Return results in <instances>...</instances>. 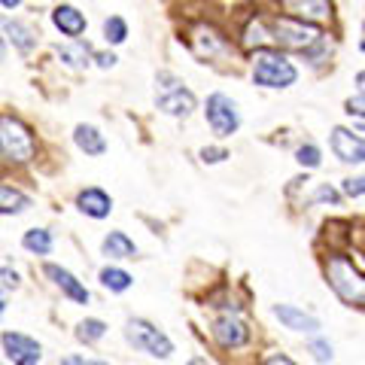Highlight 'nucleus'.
I'll use <instances>...</instances> for the list:
<instances>
[{"label": "nucleus", "mask_w": 365, "mask_h": 365, "mask_svg": "<svg viewBox=\"0 0 365 365\" xmlns=\"http://www.w3.org/2000/svg\"><path fill=\"white\" fill-rule=\"evenodd\" d=\"M295 162H299L302 168H307V170H314V168H319V162H323V153H319V146L304 143V146L295 150Z\"/></svg>", "instance_id": "393cba45"}, {"label": "nucleus", "mask_w": 365, "mask_h": 365, "mask_svg": "<svg viewBox=\"0 0 365 365\" xmlns=\"http://www.w3.org/2000/svg\"><path fill=\"white\" fill-rule=\"evenodd\" d=\"M329 143H332V153L338 155V162H344V165H362L365 162V140L359 134H353L347 128H332Z\"/></svg>", "instance_id": "9d476101"}, {"label": "nucleus", "mask_w": 365, "mask_h": 365, "mask_svg": "<svg viewBox=\"0 0 365 365\" xmlns=\"http://www.w3.org/2000/svg\"><path fill=\"white\" fill-rule=\"evenodd\" d=\"M0 153H4V158H9V162H16V165L31 162L34 153H37L34 131L19 116H6V113L0 116Z\"/></svg>", "instance_id": "39448f33"}, {"label": "nucleus", "mask_w": 365, "mask_h": 365, "mask_svg": "<svg viewBox=\"0 0 365 365\" xmlns=\"http://www.w3.org/2000/svg\"><path fill=\"white\" fill-rule=\"evenodd\" d=\"M4 311H6V299H4V292H0V317H4Z\"/></svg>", "instance_id": "58836bf2"}, {"label": "nucleus", "mask_w": 365, "mask_h": 365, "mask_svg": "<svg viewBox=\"0 0 365 365\" xmlns=\"http://www.w3.org/2000/svg\"><path fill=\"white\" fill-rule=\"evenodd\" d=\"M189 365H210V362H207V359H201V356H195V359H192Z\"/></svg>", "instance_id": "4c0bfd02"}, {"label": "nucleus", "mask_w": 365, "mask_h": 365, "mask_svg": "<svg viewBox=\"0 0 365 365\" xmlns=\"http://www.w3.org/2000/svg\"><path fill=\"white\" fill-rule=\"evenodd\" d=\"M0 277H4V283H6L9 289H16V287H19V271H16V268L4 265V268H0Z\"/></svg>", "instance_id": "473e14b6"}, {"label": "nucleus", "mask_w": 365, "mask_h": 365, "mask_svg": "<svg viewBox=\"0 0 365 365\" xmlns=\"http://www.w3.org/2000/svg\"><path fill=\"white\" fill-rule=\"evenodd\" d=\"M295 79H299V71L295 64L280 52L271 49H256L253 55V83L265 86V88H289Z\"/></svg>", "instance_id": "7ed1b4c3"}, {"label": "nucleus", "mask_w": 365, "mask_h": 365, "mask_svg": "<svg viewBox=\"0 0 365 365\" xmlns=\"http://www.w3.org/2000/svg\"><path fill=\"white\" fill-rule=\"evenodd\" d=\"M268 34H271V40L277 46H283V49H295V52L314 49V46L326 37L317 25H311V21H304V19H295V16L274 19Z\"/></svg>", "instance_id": "20e7f679"}, {"label": "nucleus", "mask_w": 365, "mask_h": 365, "mask_svg": "<svg viewBox=\"0 0 365 365\" xmlns=\"http://www.w3.org/2000/svg\"><path fill=\"white\" fill-rule=\"evenodd\" d=\"M326 280L335 295L350 307H365V274L347 256L332 253L326 259Z\"/></svg>", "instance_id": "f257e3e1"}, {"label": "nucleus", "mask_w": 365, "mask_h": 365, "mask_svg": "<svg viewBox=\"0 0 365 365\" xmlns=\"http://www.w3.org/2000/svg\"><path fill=\"white\" fill-rule=\"evenodd\" d=\"M43 271H46V277H52V283H55V287H58L73 304H88V302H91V292H88L67 268H61V265H46Z\"/></svg>", "instance_id": "f8f14e48"}, {"label": "nucleus", "mask_w": 365, "mask_h": 365, "mask_svg": "<svg viewBox=\"0 0 365 365\" xmlns=\"http://www.w3.org/2000/svg\"><path fill=\"white\" fill-rule=\"evenodd\" d=\"M0 344H4L6 359L13 365H40V359H43V344L31 335L4 332L0 335Z\"/></svg>", "instance_id": "6e6552de"}, {"label": "nucleus", "mask_w": 365, "mask_h": 365, "mask_svg": "<svg viewBox=\"0 0 365 365\" xmlns=\"http://www.w3.org/2000/svg\"><path fill=\"white\" fill-rule=\"evenodd\" d=\"M125 341H128L134 350H140L153 359H170V353H174V341L158 326H153L150 319H140V317L125 323Z\"/></svg>", "instance_id": "423d86ee"}, {"label": "nucleus", "mask_w": 365, "mask_h": 365, "mask_svg": "<svg viewBox=\"0 0 365 365\" xmlns=\"http://www.w3.org/2000/svg\"><path fill=\"white\" fill-rule=\"evenodd\" d=\"M213 341L220 344L222 350H237V347H244L247 341H250V329L244 319H237V317H220V319H213Z\"/></svg>", "instance_id": "1a4fd4ad"}, {"label": "nucleus", "mask_w": 365, "mask_h": 365, "mask_svg": "<svg viewBox=\"0 0 365 365\" xmlns=\"http://www.w3.org/2000/svg\"><path fill=\"white\" fill-rule=\"evenodd\" d=\"M356 86H359V91H362V95H365V71L356 76Z\"/></svg>", "instance_id": "e433bc0d"}, {"label": "nucleus", "mask_w": 365, "mask_h": 365, "mask_svg": "<svg viewBox=\"0 0 365 365\" xmlns=\"http://www.w3.org/2000/svg\"><path fill=\"white\" fill-rule=\"evenodd\" d=\"M31 195H25L21 189L16 186H6V182H0V216H19L31 210Z\"/></svg>", "instance_id": "a211bd4d"}, {"label": "nucleus", "mask_w": 365, "mask_h": 365, "mask_svg": "<svg viewBox=\"0 0 365 365\" xmlns=\"http://www.w3.org/2000/svg\"><path fill=\"white\" fill-rule=\"evenodd\" d=\"M0 28H4L9 43H13L21 55L34 52V46H37V31H34L28 21H21V19H0Z\"/></svg>", "instance_id": "2eb2a0df"}, {"label": "nucleus", "mask_w": 365, "mask_h": 365, "mask_svg": "<svg viewBox=\"0 0 365 365\" xmlns=\"http://www.w3.org/2000/svg\"><path fill=\"white\" fill-rule=\"evenodd\" d=\"M104 40L113 43V46H119L128 40V25H125V19L122 16H110L104 19Z\"/></svg>", "instance_id": "b1692460"}, {"label": "nucleus", "mask_w": 365, "mask_h": 365, "mask_svg": "<svg viewBox=\"0 0 365 365\" xmlns=\"http://www.w3.org/2000/svg\"><path fill=\"white\" fill-rule=\"evenodd\" d=\"M192 46H195V52L201 55V58H216V55H225L228 52V40L222 37L220 31H213L207 25H201L195 31V37H192Z\"/></svg>", "instance_id": "dca6fc26"}, {"label": "nucleus", "mask_w": 365, "mask_h": 365, "mask_svg": "<svg viewBox=\"0 0 365 365\" xmlns=\"http://www.w3.org/2000/svg\"><path fill=\"white\" fill-rule=\"evenodd\" d=\"M61 365H107L104 359H88V356H64Z\"/></svg>", "instance_id": "72a5a7b5"}, {"label": "nucleus", "mask_w": 365, "mask_h": 365, "mask_svg": "<svg viewBox=\"0 0 365 365\" xmlns=\"http://www.w3.org/2000/svg\"><path fill=\"white\" fill-rule=\"evenodd\" d=\"M76 207H79V213H86V216H91V220H107L110 216V210H113V198L107 195L104 189H83L76 195Z\"/></svg>", "instance_id": "4468645a"}, {"label": "nucleus", "mask_w": 365, "mask_h": 365, "mask_svg": "<svg viewBox=\"0 0 365 365\" xmlns=\"http://www.w3.org/2000/svg\"><path fill=\"white\" fill-rule=\"evenodd\" d=\"M274 317H277L289 332L319 335V329H323V323H319L314 314H307V311H302V307H295V304H274Z\"/></svg>", "instance_id": "9b49d317"}, {"label": "nucleus", "mask_w": 365, "mask_h": 365, "mask_svg": "<svg viewBox=\"0 0 365 365\" xmlns=\"http://www.w3.org/2000/svg\"><path fill=\"white\" fill-rule=\"evenodd\" d=\"M76 341H83V344H98L101 338L107 335V323L104 319H98V317H88V319H83V323H76Z\"/></svg>", "instance_id": "5701e85b"}, {"label": "nucleus", "mask_w": 365, "mask_h": 365, "mask_svg": "<svg viewBox=\"0 0 365 365\" xmlns=\"http://www.w3.org/2000/svg\"><path fill=\"white\" fill-rule=\"evenodd\" d=\"M311 204H341V192L332 189L329 182H323V186H319L311 195Z\"/></svg>", "instance_id": "c85d7f7f"}, {"label": "nucleus", "mask_w": 365, "mask_h": 365, "mask_svg": "<svg viewBox=\"0 0 365 365\" xmlns=\"http://www.w3.org/2000/svg\"><path fill=\"white\" fill-rule=\"evenodd\" d=\"M73 143H76L86 155H104V153H107V137L101 134L95 125H86V122L73 128Z\"/></svg>", "instance_id": "f3484780"}, {"label": "nucleus", "mask_w": 365, "mask_h": 365, "mask_svg": "<svg viewBox=\"0 0 365 365\" xmlns=\"http://www.w3.org/2000/svg\"><path fill=\"white\" fill-rule=\"evenodd\" d=\"M52 25L58 28L64 37H71V40H79L86 34V28H88V21H86V16L79 13L76 6H71V4H61V6H55L52 9Z\"/></svg>", "instance_id": "ddd939ff"}, {"label": "nucleus", "mask_w": 365, "mask_h": 365, "mask_svg": "<svg viewBox=\"0 0 365 365\" xmlns=\"http://www.w3.org/2000/svg\"><path fill=\"white\" fill-rule=\"evenodd\" d=\"M98 280H101V287L110 289V292H128V289H131V283H134L131 274H128V271H122V268H116V265L101 268Z\"/></svg>", "instance_id": "412c9836"}, {"label": "nucleus", "mask_w": 365, "mask_h": 365, "mask_svg": "<svg viewBox=\"0 0 365 365\" xmlns=\"http://www.w3.org/2000/svg\"><path fill=\"white\" fill-rule=\"evenodd\" d=\"M289 9H299V16H295V19H304V16L323 19V16L332 13V6H329V4H289Z\"/></svg>", "instance_id": "cd10ccee"}, {"label": "nucleus", "mask_w": 365, "mask_h": 365, "mask_svg": "<svg viewBox=\"0 0 365 365\" xmlns=\"http://www.w3.org/2000/svg\"><path fill=\"white\" fill-rule=\"evenodd\" d=\"M107 259H134L137 256V244L131 241L125 232H110L104 237V244H101Z\"/></svg>", "instance_id": "6ab92c4d"}, {"label": "nucleus", "mask_w": 365, "mask_h": 365, "mask_svg": "<svg viewBox=\"0 0 365 365\" xmlns=\"http://www.w3.org/2000/svg\"><path fill=\"white\" fill-rule=\"evenodd\" d=\"M204 116H207V125L213 128V134L220 137H232L237 128H241V113H237V104L222 91H213L204 104Z\"/></svg>", "instance_id": "0eeeda50"}, {"label": "nucleus", "mask_w": 365, "mask_h": 365, "mask_svg": "<svg viewBox=\"0 0 365 365\" xmlns=\"http://www.w3.org/2000/svg\"><path fill=\"white\" fill-rule=\"evenodd\" d=\"M0 58H4V37H0Z\"/></svg>", "instance_id": "a19ab883"}, {"label": "nucleus", "mask_w": 365, "mask_h": 365, "mask_svg": "<svg viewBox=\"0 0 365 365\" xmlns=\"http://www.w3.org/2000/svg\"><path fill=\"white\" fill-rule=\"evenodd\" d=\"M307 350H311V356H314L317 362H332V356H335V347L329 344L326 338H319V335L307 341Z\"/></svg>", "instance_id": "a878e982"}, {"label": "nucleus", "mask_w": 365, "mask_h": 365, "mask_svg": "<svg viewBox=\"0 0 365 365\" xmlns=\"http://www.w3.org/2000/svg\"><path fill=\"white\" fill-rule=\"evenodd\" d=\"M58 58L67 64V67H76V71H83V67H88V58H91V49L86 43L73 40L71 46H58Z\"/></svg>", "instance_id": "4be33fe9"}, {"label": "nucleus", "mask_w": 365, "mask_h": 365, "mask_svg": "<svg viewBox=\"0 0 365 365\" xmlns=\"http://www.w3.org/2000/svg\"><path fill=\"white\" fill-rule=\"evenodd\" d=\"M344 107H347V116H353V119H365V95L350 98Z\"/></svg>", "instance_id": "2f4dec72"}, {"label": "nucleus", "mask_w": 365, "mask_h": 365, "mask_svg": "<svg viewBox=\"0 0 365 365\" xmlns=\"http://www.w3.org/2000/svg\"><path fill=\"white\" fill-rule=\"evenodd\" d=\"M341 192H344L347 198H362L365 195V174L344 180V182H341Z\"/></svg>", "instance_id": "c756f323"}, {"label": "nucleus", "mask_w": 365, "mask_h": 365, "mask_svg": "<svg viewBox=\"0 0 365 365\" xmlns=\"http://www.w3.org/2000/svg\"><path fill=\"white\" fill-rule=\"evenodd\" d=\"M228 158V150H222V146H204L201 150V162L204 165H220Z\"/></svg>", "instance_id": "7c9ffc66"}, {"label": "nucleus", "mask_w": 365, "mask_h": 365, "mask_svg": "<svg viewBox=\"0 0 365 365\" xmlns=\"http://www.w3.org/2000/svg\"><path fill=\"white\" fill-rule=\"evenodd\" d=\"M155 107L165 113V116H174V119H186L192 116L195 110V95L186 88V83L170 73V71H162L155 76Z\"/></svg>", "instance_id": "f03ea898"}, {"label": "nucleus", "mask_w": 365, "mask_h": 365, "mask_svg": "<svg viewBox=\"0 0 365 365\" xmlns=\"http://www.w3.org/2000/svg\"><path fill=\"white\" fill-rule=\"evenodd\" d=\"M359 49L365 52V21H362V40H359Z\"/></svg>", "instance_id": "ea45409f"}, {"label": "nucleus", "mask_w": 365, "mask_h": 365, "mask_svg": "<svg viewBox=\"0 0 365 365\" xmlns=\"http://www.w3.org/2000/svg\"><path fill=\"white\" fill-rule=\"evenodd\" d=\"M91 58L98 61V67H104V71L116 64V55H113V52H91Z\"/></svg>", "instance_id": "f704fd0d"}, {"label": "nucleus", "mask_w": 365, "mask_h": 365, "mask_svg": "<svg viewBox=\"0 0 365 365\" xmlns=\"http://www.w3.org/2000/svg\"><path fill=\"white\" fill-rule=\"evenodd\" d=\"M265 365H295L289 356H283V353H274V356H268V362Z\"/></svg>", "instance_id": "c9c22d12"}, {"label": "nucleus", "mask_w": 365, "mask_h": 365, "mask_svg": "<svg viewBox=\"0 0 365 365\" xmlns=\"http://www.w3.org/2000/svg\"><path fill=\"white\" fill-rule=\"evenodd\" d=\"M21 247L34 256H49L52 253V232L49 228H28L21 235Z\"/></svg>", "instance_id": "aec40b11"}, {"label": "nucleus", "mask_w": 365, "mask_h": 365, "mask_svg": "<svg viewBox=\"0 0 365 365\" xmlns=\"http://www.w3.org/2000/svg\"><path fill=\"white\" fill-rule=\"evenodd\" d=\"M271 40V34L265 31V21H250V28H247V37H244V43L253 49V46H265Z\"/></svg>", "instance_id": "bb28decb"}]
</instances>
